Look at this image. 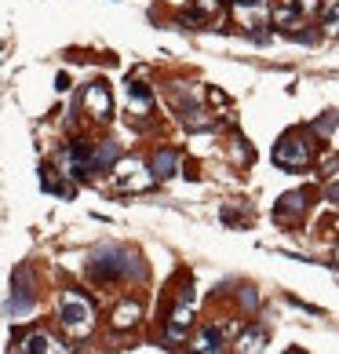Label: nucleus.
Instances as JSON below:
<instances>
[{
	"label": "nucleus",
	"mask_w": 339,
	"mask_h": 354,
	"mask_svg": "<svg viewBox=\"0 0 339 354\" xmlns=\"http://www.w3.org/2000/svg\"><path fill=\"white\" fill-rule=\"evenodd\" d=\"M190 322H193V288H186V292L179 296V304H175V310H172V322H168V339H172V344H179V339L186 336Z\"/></svg>",
	"instance_id": "nucleus-10"
},
{
	"label": "nucleus",
	"mask_w": 339,
	"mask_h": 354,
	"mask_svg": "<svg viewBox=\"0 0 339 354\" xmlns=\"http://www.w3.org/2000/svg\"><path fill=\"white\" fill-rule=\"evenodd\" d=\"M81 102H84V113L95 117V121H110V117H113V95H110V88L102 84V81L88 84Z\"/></svg>",
	"instance_id": "nucleus-8"
},
{
	"label": "nucleus",
	"mask_w": 339,
	"mask_h": 354,
	"mask_svg": "<svg viewBox=\"0 0 339 354\" xmlns=\"http://www.w3.org/2000/svg\"><path fill=\"white\" fill-rule=\"evenodd\" d=\"M321 26H325V37H339V0H325Z\"/></svg>",
	"instance_id": "nucleus-19"
},
{
	"label": "nucleus",
	"mask_w": 339,
	"mask_h": 354,
	"mask_svg": "<svg viewBox=\"0 0 339 354\" xmlns=\"http://www.w3.org/2000/svg\"><path fill=\"white\" fill-rule=\"evenodd\" d=\"M41 187H44V190H51V194H59V198H70V194H73L70 183H59L51 168H41Z\"/></svg>",
	"instance_id": "nucleus-20"
},
{
	"label": "nucleus",
	"mask_w": 339,
	"mask_h": 354,
	"mask_svg": "<svg viewBox=\"0 0 339 354\" xmlns=\"http://www.w3.org/2000/svg\"><path fill=\"white\" fill-rule=\"evenodd\" d=\"M19 351H22V354H70V347H62L59 339H51L48 333H30V336H22Z\"/></svg>",
	"instance_id": "nucleus-12"
},
{
	"label": "nucleus",
	"mask_w": 339,
	"mask_h": 354,
	"mask_svg": "<svg viewBox=\"0 0 339 354\" xmlns=\"http://www.w3.org/2000/svg\"><path fill=\"white\" fill-rule=\"evenodd\" d=\"M310 153H314V147H310L307 136H284L278 147H273V161H278L281 168H307L310 165Z\"/></svg>",
	"instance_id": "nucleus-4"
},
{
	"label": "nucleus",
	"mask_w": 339,
	"mask_h": 354,
	"mask_svg": "<svg viewBox=\"0 0 339 354\" xmlns=\"http://www.w3.org/2000/svg\"><path fill=\"white\" fill-rule=\"evenodd\" d=\"M263 344H267V329H263V325H255L252 333H244V336H241L238 354H263Z\"/></svg>",
	"instance_id": "nucleus-18"
},
{
	"label": "nucleus",
	"mask_w": 339,
	"mask_h": 354,
	"mask_svg": "<svg viewBox=\"0 0 339 354\" xmlns=\"http://www.w3.org/2000/svg\"><path fill=\"white\" fill-rule=\"evenodd\" d=\"M139 314H142V307L135 304V299H128V304H121L113 310V329H132V325L139 322Z\"/></svg>",
	"instance_id": "nucleus-17"
},
{
	"label": "nucleus",
	"mask_w": 339,
	"mask_h": 354,
	"mask_svg": "<svg viewBox=\"0 0 339 354\" xmlns=\"http://www.w3.org/2000/svg\"><path fill=\"white\" fill-rule=\"evenodd\" d=\"M175 168H179V153L175 150H157V153H153V176H157V179L175 176Z\"/></svg>",
	"instance_id": "nucleus-16"
},
{
	"label": "nucleus",
	"mask_w": 339,
	"mask_h": 354,
	"mask_svg": "<svg viewBox=\"0 0 339 354\" xmlns=\"http://www.w3.org/2000/svg\"><path fill=\"white\" fill-rule=\"evenodd\" d=\"M124 99H128V113L132 117H146L153 110V91H150V84H142V81H128L124 84Z\"/></svg>",
	"instance_id": "nucleus-11"
},
{
	"label": "nucleus",
	"mask_w": 339,
	"mask_h": 354,
	"mask_svg": "<svg viewBox=\"0 0 339 354\" xmlns=\"http://www.w3.org/2000/svg\"><path fill=\"white\" fill-rule=\"evenodd\" d=\"M37 304V292H33V278H30V270L19 267L15 270V288H11V299H8V314L11 318H26V314L33 310Z\"/></svg>",
	"instance_id": "nucleus-7"
},
{
	"label": "nucleus",
	"mask_w": 339,
	"mask_h": 354,
	"mask_svg": "<svg viewBox=\"0 0 339 354\" xmlns=\"http://www.w3.org/2000/svg\"><path fill=\"white\" fill-rule=\"evenodd\" d=\"M329 198H332V201L339 205V183H336V187H329Z\"/></svg>",
	"instance_id": "nucleus-21"
},
{
	"label": "nucleus",
	"mask_w": 339,
	"mask_h": 354,
	"mask_svg": "<svg viewBox=\"0 0 339 354\" xmlns=\"http://www.w3.org/2000/svg\"><path fill=\"white\" fill-rule=\"evenodd\" d=\"M88 274L95 281H121V278H142V263L132 248H121V245H106V248H95L88 263Z\"/></svg>",
	"instance_id": "nucleus-1"
},
{
	"label": "nucleus",
	"mask_w": 339,
	"mask_h": 354,
	"mask_svg": "<svg viewBox=\"0 0 339 354\" xmlns=\"http://www.w3.org/2000/svg\"><path fill=\"white\" fill-rule=\"evenodd\" d=\"M303 212H307V194H299V190L284 194V198L278 201V208H273V216H278L281 223H299Z\"/></svg>",
	"instance_id": "nucleus-13"
},
{
	"label": "nucleus",
	"mask_w": 339,
	"mask_h": 354,
	"mask_svg": "<svg viewBox=\"0 0 339 354\" xmlns=\"http://www.w3.org/2000/svg\"><path fill=\"white\" fill-rule=\"evenodd\" d=\"M121 161V150H117V142H99V147H91V168L102 172V168H113Z\"/></svg>",
	"instance_id": "nucleus-15"
},
{
	"label": "nucleus",
	"mask_w": 339,
	"mask_h": 354,
	"mask_svg": "<svg viewBox=\"0 0 339 354\" xmlns=\"http://www.w3.org/2000/svg\"><path fill=\"white\" fill-rule=\"evenodd\" d=\"M59 161H62V176H70V179H81L88 172H95V168H91V142H70Z\"/></svg>",
	"instance_id": "nucleus-9"
},
{
	"label": "nucleus",
	"mask_w": 339,
	"mask_h": 354,
	"mask_svg": "<svg viewBox=\"0 0 339 354\" xmlns=\"http://www.w3.org/2000/svg\"><path fill=\"white\" fill-rule=\"evenodd\" d=\"M223 339H226V333L219 325H208L193 339V354H223Z\"/></svg>",
	"instance_id": "nucleus-14"
},
{
	"label": "nucleus",
	"mask_w": 339,
	"mask_h": 354,
	"mask_svg": "<svg viewBox=\"0 0 339 354\" xmlns=\"http://www.w3.org/2000/svg\"><path fill=\"white\" fill-rule=\"evenodd\" d=\"M233 15H238V22L249 30L255 41H267V15H270V8H267V0H233Z\"/></svg>",
	"instance_id": "nucleus-5"
},
{
	"label": "nucleus",
	"mask_w": 339,
	"mask_h": 354,
	"mask_svg": "<svg viewBox=\"0 0 339 354\" xmlns=\"http://www.w3.org/2000/svg\"><path fill=\"white\" fill-rule=\"evenodd\" d=\"M59 322L73 339H84V336H91V329H95V307H91V299L84 292L66 288V292L59 296Z\"/></svg>",
	"instance_id": "nucleus-2"
},
{
	"label": "nucleus",
	"mask_w": 339,
	"mask_h": 354,
	"mask_svg": "<svg viewBox=\"0 0 339 354\" xmlns=\"http://www.w3.org/2000/svg\"><path fill=\"white\" fill-rule=\"evenodd\" d=\"M314 11H318V0H281V4L273 8V26H281V30H289V33H299Z\"/></svg>",
	"instance_id": "nucleus-3"
},
{
	"label": "nucleus",
	"mask_w": 339,
	"mask_h": 354,
	"mask_svg": "<svg viewBox=\"0 0 339 354\" xmlns=\"http://www.w3.org/2000/svg\"><path fill=\"white\" fill-rule=\"evenodd\" d=\"M113 187L117 190H150L153 187V172H146V165L139 161H117L113 165Z\"/></svg>",
	"instance_id": "nucleus-6"
}]
</instances>
